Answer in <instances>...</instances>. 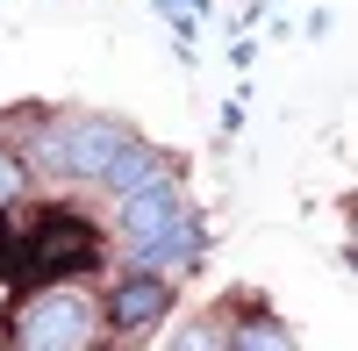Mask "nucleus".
<instances>
[{
    "label": "nucleus",
    "instance_id": "nucleus-4",
    "mask_svg": "<svg viewBox=\"0 0 358 351\" xmlns=\"http://www.w3.org/2000/svg\"><path fill=\"white\" fill-rule=\"evenodd\" d=\"M201 251H208V222H201V208L187 201L158 237H143V244H129V258H122V273H165V280H187L194 266H201Z\"/></svg>",
    "mask_w": 358,
    "mask_h": 351
},
{
    "label": "nucleus",
    "instance_id": "nucleus-6",
    "mask_svg": "<svg viewBox=\"0 0 358 351\" xmlns=\"http://www.w3.org/2000/svg\"><path fill=\"white\" fill-rule=\"evenodd\" d=\"M158 172H172L158 151H151V143H143V136H122V143H115V158L94 172V187L108 194V201H122L129 187H143V180H158Z\"/></svg>",
    "mask_w": 358,
    "mask_h": 351
},
{
    "label": "nucleus",
    "instance_id": "nucleus-3",
    "mask_svg": "<svg viewBox=\"0 0 358 351\" xmlns=\"http://www.w3.org/2000/svg\"><path fill=\"white\" fill-rule=\"evenodd\" d=\"M129 136V122H115V115H57V122L36 129V165L57 172V180H79V187H94V172L115 158V143Z\"/></svg>",
    "mask_w": 358,
    "mask_h": 351
},
{
    "label": "nucleus",
    "instance_id": "nucleus-2",
    "mask_svg": "<svg viewBox=\"0 0 358 351\" xmlns=\"http://www.w3.org/2000/svg\"><path fill=\"white\" fill-rule=\"evenodd\" d=\"M86 266H101V229L79 208H36V222L15 237L22 280H79Z\"/></svg>",
    "mask_w": 358,
    "mask_h": 351
},
{
    "label": "nucleus",
    "instance_id": "nucleus-5",
    "mask_svg": "<svg viewBox=\"0 0 358 351\" xmlns=\"http://www.w3.org/2000/svg\"><path fill=\"white\" fill-rule=\"evenodd\" d=\"M165 315H172V280L165 273H122L101 301V323L115 337H151Z\"/></svg>",
    "mask_w": 358,
    "mask_h": 351
},
{
    "label": "nucleus",
    "instance_id": "nucleus-1",
    "mask_svg": "<svg viewBox=\"0 0 358 351\" xmlns=\"http://www.w3.org/2000/svg\"><path fill=\"white\" fill-rule=\"evenodd\" d=\"M15 344L29 351H86V344H101L108 323H101V294H86L79 280H43L36 294H29L15 308Z\"/></svg>",
    "mask_w": 358,
    "mask_h": 351
},
{
    "label": "nucleus",
    "instance_id": "nucleus-7",
    "mask_svg": "<svg viewBox=\"0 0 358 351\" xmlns=\"http://www.w3.org/2000/svg\"><path fill=\"white\" fill-rule=\"evenodd\" d=\"M29 194H36V172H29V158L0 143V208H22Z\"/></svg>",
    "mask_w": 358,
    "mask_h": 351
},
{
    "label": "nucleus",
    "instance_id": "nucleus-8",
    "mask_svg": "<svg viewBox=\"0 0 358 351\" xmlns=\"http://www.w3.org/2000/svg\"><path fill=\"white\" fill-rule=\"evenodd\" d=\"M222 344H236V351H258V344H265V351H287L294 330L273 323V315H258V323H244V330H222Z\"/></svg>",
    "mask_w": 358,
    "mask_h": 351
}]
</instances>
